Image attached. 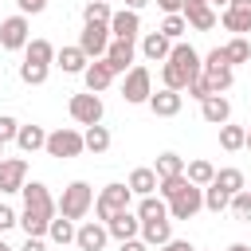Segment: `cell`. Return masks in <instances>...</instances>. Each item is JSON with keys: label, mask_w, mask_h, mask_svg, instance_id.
Instances as JSON below:
<instances>
[{"label": "cell", "mask_w": 251, "mask_h": 251, "mask_svg": "<svg viewBox=\"0 0 251 251\" xmlns=\"http://www.w3.org/2000/svg\"><path fill=\"white\" fill-rule=\"evenodd\" d=\"M145 4H149V0H126V8H129V12H141Z\"/></svg>", "instance_id": "cell-50"}, {"label": "cell", "mask_w": 251, "mask_h": 251, "mask_svg": "<svg viewBox=\"0 0 251 251\" xmlns=\"http://www.w3.org/2000/svg\"><path fill=\"white\" fill-rule=\"evenodd\" d=\"M133 55H137L133 39H110V47H106V63L114 67V75L133 71Z\"/></svg>", "instance_id": "cell-12"}, {"label": "cell", "mask_w": 251, "mask_h": 251, "mask_svg": "<svg viewBox=\"0 0 251 251\" xmlns=\"http://www.w3.org/2000/svg\"><path fill=\"white\" fill-rule=\"evenodd\" d=\"M137 220H141V224H145V220H169V204H165L161 196H141Z\"/></svg>", "instance_id": "cell-29"}, {"label": "cell", "mask_w": 251, "mask_h": 251, "mask_svg": "<svg viewBox=\"0 0 251 251\" xmlns=\"http://www.w3.org/2000/svg\"><path fill=\"white\" fill-rule=\"evenodd\" d=\"M31 43V35H27V16H8L4 24H0V47L4 51H24Z\"/></svg>", "instance_id": "cell-8"}, {"label": "cell", "mask_w": 251, "mask_h": 251, "mask_svg": "<svg viewBox=\"0 0 251 251\" xmlns=\"http://www.w3.org/2000/svg\"><path fill=\"white\" fill-rule=\"evenodd\" d=\"M157 251H196V247H192L188 239H169V243H165V247H157Z\"/></svg>", "instance_id": "cell-47"}, {"label": "cell", "mask_w": 251, "mask_h": 251, "mask_svg": "<svg viewBox=\"0 0 251 251\" xmlns=\"http://www.w3.org/2000/svg\"><path fill=\"white\" fill-rule=\"evenodd\" d=\"M47 235H51V243L67 247V243H75L78 227H75V220H67V216H55V220H51V227H47Z\"/></svg>", "instance_id": "cell-27"}, {"label": "cell", "mask_w": 251, "mask_h": 251, "mask_svg": "<svg viewBox=\"0 0 251 251\" xmlns=\"http://www.w3.org/2000/svg\"><path fill=\"white\" fill-rule=\"evenodd\" d=\"M141 239L149 247H165L173 239V220H145L141 224Z\"/></svg>", "instance_id": "cell-22"}, {"label": "cell", "mask_w": 251, "mask_h": 251, "mask_svg": "<svg viewBox=\"0 0 251 251\" xmlns=\"http://www.w3.org/2000/svg\"><path fill=\"white\" fill-rule=\"evenodd\" d=\"M16 4H20V16H27V12L35 16V12H43V8H47V0H16Z\"/></svg>", "instance_id": "cell-45"}, {"label": "cell", "mask_w": 251, "mask_h": 251, "mask_svg": "<svg viewBox=\"0 0 251 251\" xmlns=\"http://www.w3.org/2000/svg\"><path fill=\"white\" fill-rule=\"evenodd\" d=\"M90 208H94V188H90L86 180H71V184L63 188V196H59V216L82 220Z\"/></svg>", "instance_id": "cell-2"}, {"label": "cell", "mask_w": 251, "mask_h": 251, "mask_svg": "<svg viewBox=\"0 0 251 251\" xmlns=\"http://www.w3.org/2000/svg\"><path fill=\"white\" fill-rule=\"evenodd\" d=\"M55 200H51V192H47V184H39V180H31V184H24V212H20V227L27 231V235H47V227H51V220H55Z\"/></svg>", "instance_id": "cell-1"}, {"label": "cell", "mask_w": 251, "mask_h": 251, "mask_svg": "<svg viewBox=\"0 0 251 251\" xmlns=\"http://www.w3.org/2000/svg\"><path fill=\"white\" fill-rule=\"evenodd\" d=\"M157 184H161V180H157V173H153V169H145V165L129 173V192H133V196H153V192H157Z\"/></svg>", "instance_id": "cell-25"}, {"label": "cell", "mask_w": 251, "mask_h": 251, "mask_svg": "<svg viewBox=\"0 0 251 251\" xmlns=\"http://www.w3.org/2000/svg\"><path fill=\"white\" fill-rule=\"evenodd\" d=\"M180 106H184V94H180V90H165V86H161V90L149 98V110H153L157 118H176Z\"/></svg>", "instance_id": "cell-16"}, {"label": "cell", "mask_w": 251, "mask_h": 251, "mask_svg": "<svg viewBox=\"0 0 251 251\" xmlns=\"http://www.w3.org/2000/svg\"><path fill=\"white\" fill-rule=\"evenodd\" d=\"M82 141H86L90 153H106V149H110V129H106V126H90V129L82 133Z\"/></svg>", "instance_id": "cell-35"}, {"label": "cell", "mask_w": 251, "mask_h": 251, "mask_svg": "<svg viewBox=\"0 0 251 251\" xmlns=\"http://www.w3.org/2000/svg\"><path fill=\"white\" fill-rule=\"evenodd\" d=\"M16 133H20V122L8 118V114H0V141H16Z\"/></svg>", "instance_id": "cell-43"}, {"label": "cell", "mask_w": 251, "mask_h": 251, "mask_svg": "<svg viewBox=\"0 0 251 251\" xmlns=\"http://www.w3.org/2000/svg\"><path fill=\"white\" fill-rule=\"evenodd\" d=\"M231 216L239 220V224H251V192L243 188L239 196H231Z\"/></svg>", "instance_id": "cell-41"}, {"label": "cell", "mask_w": 251, "mask_h": 251, "mask_svg": "<svg viewBox=\"0 0 251 251\" xmlns=\"http://www.w3.org/2000/svg\"><path fill=\"white\" fill-rule=\"evenodd\" d=\"M141 55L149 63H165L173 55V39H165L161 31H149V35H141Z\"/></svg>", "instance_id": "cell-19"}, {"label": "cell", "mask_w": 251, "mask_h": 251, "mask_svg": "<svg viewBox=\"0 0 251 251\" xmlns=\"http://www.w3.org/2000/svg\"><path fill=\"white\" fill-rule=\"evenodd\" d=\"M220 145H224L227 153L247 149V129H243V126H220Z\"/></svg>", "instance_id": "cell-31"}, {"label": "cell", "mask_w": 251, "mask_h": 251, "mask_svg": "<svg viewBox=\"0 0 251 251\" xmlns=\"http://www.w3.org/2000/svg\"><path fill=\"white\" fill-rule=\"evenodd\" d=\"M184 20H188V27H196V31H212L216 27V12H212V4H204V0H184V12H180Z\"/></svg>", "instance_id": "cell-14"}, {"label": "cell", "mask_w": 251, "mask_h": 251, "mask_svg": "<svg viewBox=\"0 0 251 251\" xmlns=\"http://www.w3.org/2000/svg\"><path fill=\"white\" fill-rule=\"evenodd\" d=\"M55 63H59L67 75H82V71L90 67V59H86V51H82L78 43H75V47H59V51H55Z\"/></svg>", "instance_id": "cell-21"}, {"label": "cell", "mask_w": 251, "mask_h": 251, "mask_svg": "<svg viewBox=\"0 0 251 251\" xmlns=\"http://www.w3.org/2000/svg\"><path fill=\"white\" fill-rule=\"evenodd\" d=\"M247 149H251V129H247Z\"/></svg>", "instance_id": "cell-55"}, {"label": "cell", "mask_w": 251, "mask_h": 251, "mask_svg": "<svg viewBox=\"0 0 251 251\" xmlns=\"http://www.w3.org/2000/svg\"><path fill=\"white\" fill-rule=\"evenodd\" d=\"M184 31H188V20H184V16H165V24H161V35H165V39L180 43Z\"/></svg>", "instance_id": "cell-39"}, {"label": "cell", "mask_w": 251, "mask_h": 251, "mask_svg": "<svg viewBox=\"0 0 251 251\" xmlns=\"http://www.w3.org/2000/svg\"><path fill=\"white\" fill-rule=\"evenodd\" d=\"M212 184H220L227 196H239V192L247 188V180H243L239 169H216V180H212Z\"/></svg>", "instance_id": "cell-28"}, {"label": "cell", "mask_w": 251, "mask_h": 251, "mask_svg": "<svg viewBox=\"0 0 251 251\" xmlns=\"http://www.w3.org/2000/svg\"><path fill=\"white\" fill-rule=\"evenodd\" d=\"M0 251H16V247H8V243H4V239H0Z\"/></svg>", "instance_id": "cell-54"}, {"label": "cell", "mask_w": 251, "mask_h": 251, "mask_svg": "<svg viewBox=\"0 0 251 251\" xmlns=\"http://www.w3.org/2000/svg\"><path fill=\"white\" fill-rule=\"evenodd\" d=\"M157 192H161L165 200H176L180 192H188V176H184V173H180V176H165V180L157 184Z\"/></svg>", "instance_id": "cell-38"}, {"label": "cell", "mask_w": 251, "mask_h": 251, "mask_svg": "<svg viewBox=\"0 0 251 251\" xmlns=\"http://www.w3.org/2000/svg\"><path fill=\"white\" fill-rule=\"evenodd\" d=\"M110 20H114V12H110L106 0H90L82 8V24H110Z\"/></svg>", "instance_id": "cell-34"}, {"label": "cell", "mask_w": 251, "mask_h": 251, "mask_svg": "<svg viewBox=\"0 0 251 251\" xmlns=\"http://www.w3.org/2000/svg\"><path fill=\"white\" fill-rule=\"evenodd\" d=\"M204 4H208V0H204Z\"/></svg>", "instance_id": "cell-58"}, {"label": "cell", "mask_w": 251, "mask_h": 251, "mask_svg": "<svg viewBox=\"0 0 251 251\" xmlns=\"http://www.w3.org/2000/svg\"><path fill=\"white\" fill-rule=\"evenodd\" d=\"M78 47L86 51V59H106V47H110V24H82Z\"/></svg>", "instance_id": "cell-7"}, {"label": "cell", "mask_w": 251, "mask_h": 251, "mask_svg": "<svg viewBox=\"0 0 251 251\" xmlns=\"http://www.w3.org/2000/svg\"><path fill=\"white\" fill-rule=\"evenodd\" d=\"M247 192H251V184H247Z\"/></svg>", "instance_id": "cell-57"}, {"label": "cell", "mask_w": 251, "mask_h": 251, "mask_svg": "<svg viewBox=\"0 0 251 251\" xmlns=\"http://www.w3.org/2000/svg\"><path fill=\"white\" fill-rule=\"evenodd\" d=\"M24 184H27V161L0 157V192H24Z\"/></svg>", "instance_id": "cell-9"}, {"label": "cell", "mask_w": 251, "mask_h": 251, "mask_svg": "<svg viewBox=\"0 0 251 251\" xmlns=\"http://www.w3.org/2000/svg\"><path fill=\"white\" fill-rule=\"evenodd\" d=\"M204 208V188L188 184V192H180L176 200H169V220H192Z\"/></svg>", "instance_id": "cell-11"}, {"label": "cell", "mask_w": 251, "mask_h": 251, "mask_svg": "<svg viewBox=\"0 0 251 251\" xmlns=\"http://www.w3.org/2000/svg\"><path fill=\"white\" fill-rule=\"evenodd\" d=\"M106 231H110L118 243H126V239H137V235H141V220H137V212H122V216H114V220L106 224Z\"/></svg>", "instance_id": "cell-18"}, {"label": "cell", "mask_w": 251, "mask_h": 251, "mask_svg": "<svg viewBox=\"0 0 251 251\" xmlns=\"http://www.w3.org/2000/svg\"><path fill=\"white\" fill-rule=\"evenodd\" d=\"M24 63H39V67H51V59H55V47L47 43V39H31L27 47H24Z\"/></svg>", "instance_id": "cell-30"}, {"label": "cell", "mask_w": 251, "mask_h": 251, "mask_svg": "<svg viewBox=\"0 0 251 251\" xmlns=\"http://www.w3.org/2000/svg\"><path fill=\"white\" fill-rule=\"evenodd\" d=\"M118 251H149V243H145V239L137 235V239H126V243H122Z\"/></svg>", "instance_id": "cell-48"}, {"label": "cell", "mask_w": 251, "mask_h": 251, "mask_svg": "<svg viewBox=\"0 0 251 251\" xmlns=\"http://www.w3.org/2000/svg\"><path fill=\"white\" fill-rule=\"evenodd\" d=\"M82 149H86V141H82V133L71 129V126H59V129L47 133V153H51V157H78Z\"/></svg>", "instance_id": "cell-4"}, {"label": "cell", "mask_w": 251, "mask_h": 251, "mask_svg": "<svg viewBox=\"0 0 251 251\" xmlns=\"http://www.w3.org/2000/svg\"><path fill=\"white\" fill-rule=\"evenodd\" d=\"M20 251H47V243H43V235H27V243Z\"/></svg>", "instance_id": "cell-49"}, {"label": "cell", "mask_w": 251, "mask_h": 251, "mask_svg": "<svg viewBox=\"0 0 251 251\" xmlns=\"http://www.w3.org/2000/svg\"><path fill=\"white\" fill-rule=\"evenodd\" d=\"M224 51H227V63H231V67L251 59V43H247V35H231V39L224 43Z\"/></svg>", "instance_id": "cell-33"}, {"label": "cell", "mask_w": 251, "mask_h": 251, "mask_svg": "<svg viewBox=\"0 0 251 251\" xmlns=\"http://www.w3.org/2000/svg\"><path fill=\"white\" fill-rule=\"evenodd\" d=\"M82 82H86L90 94H102V90L114 82V67H110L106 59H90V67L82 71Z\"/></svg>", "instance_id": "cell-15"}, {"label": "cell", "mask_w": 251, "mask_h": 251, "mask_svg": "<svg viewBox=\"0 0 251 251\" xmlns=\"http://www.w3.org/2000/svg\"><path fill=\"white\" fill-rule=\"evenodd\" d=\"M208 4H216V8H220V4H224V8H227V4H231V0H208Z\"/></svg>", "instance_id": "cell-53"}, {"label": "cell", "mask_w": 251, "mask_h": 251, "mask_svg": "<svg viewBox=\"0 0 251 251\" xmlns=\"http://www.w3.org/2000/svg\"><path fill=\"white\" fill-rule=\"evenodd\" d=\"M137 31H141V16L137 12H129V8L114 12V20H110V35L114 39H137Z\"/></svg>", "instance_id": "cell-17"}, {"label": "cell", "mask_w": 251, "mask_h": 251, "mask_svg": "<svg viewBox=\"0 0 251 251\" xmlns=\"http://www.w3.org/2000/svg\"><path fill=\"white\" fill-rule=\"evenodd\" d=\"M12 224H20V216H16V212H12L8 204H0V231H8Z\"/></svg>", "instance_id": "cell-44"}, {"label": "cell", "mask_w": 251, "mask_h": 251, "mask_svg": "<svg viewBox=\"0 0 251 251\" xmlns=\"http://www.w3.org/2000/svg\"><path fill=\"white\" fill-rule=\"evenodd\" d=\"M0 153H4V141H0Z\"/></svg>", "instance_id": "cell-56"}, {"label": "cell", "mask_w": 251, "mask_h": 251, "mask_svg": "<svg viewBox=\"0 0 251 251\" xmlns=\"http://www.w3.org/2000/svg\"><path fill=\"white\" fill-rule=\"evenodd\" d=\"M16 145H20L24 153L47 149V129H43V126H20V133H16Z\"/></svg>", "instance_id": "cell-24"}, {"label": "cell", "mask_w": 251, "mask_h": 251, "mask_svg": "<svg viewBox=\"0 0 251 251\" xmlns=\"http://www.w3.org/2000/svg\"><path fill=\"white\" fill-rule=\"evenodd\" d=\"M106 239H110V231H106V224H102V220H86V224L78 227V235H75L78 251H102V247H106Z\"/></svg>", "instance_id": "cell-13"}, {"label": "cell", "mask_w": 251, "mask_h": 251, "mask_svg": "<svg viewBox=\"0 0 251 251\" xmlns=\"http://www.w3.org/2000/svg\"><path fill=\"white\" fill-rule=\"evenodd\" d=\"M200 118H204L208 126H227V118H231V102H227L224 94L204 98V102H200Z\"/></svg>", "instance_id": "cell-20"}, {"label": "cell", "mask_w": 251, "mask_h": 251, "mask_svg": "<svg viewBox=\"0 0 251 251\" xmlns=\"http://www.w3.org/2000/svg\"><path fill=\"white\" fill-rule=\"evenodd\" d=\"M153 173H157V180H165V176H180V173H184V157H176V153H161L157 165H153Z\"/></svg>", "instance_id": "cell-32"}, {"label": "cell", "mask_w": 251, "mask_h": 251, "mask_svg": "<svg viewBox=\"0 0 251 251\" xmlns=\"http://www.w3.org/2000/svg\"><path fill=\"white\" fill-rule=\"evenodd\" d=\"M165 63H173V67H180V75L192 82V78H200L204 75V59L188 47V43H173V55L165 59Z\"/></svg>", "instance_id": "cell-10"}, {"label": "cell", "mask_w": 251, "mask_h": 251, "mask_svg": "<svg viewBox=\"0 0 251 251\" xmlns=\"http://www.w3.org/2000/svg\"><path fill=\"white\" fill-rule=\"evenodd\" d=\"M227 251H251V247H247V243H231Z\"/></svg>", "instance_id": "cell-52"}, {"label": "cell", "mask_w": 251, "mask_h": 251, "mask_svg": "<svg viewBox=\"0 0 251 251\" xmlns=\"http://www.w3.org/2000/svg\"><path fill=\"white\" fill-rule=\"evenodd\" d=\"M220 67H231V63H227V51H224V47H212V51L204 55V71H220Z\"/></svg>", "instance_id": "cell-42"}, {"label": "cell", "mask_w": 251, "mask_h": 251, "mask_svg": "<svg viewBox=\"0 0 251 251\" xmlns=\"http://www.w3.org/2000/svg\"><path fill=\"white\" fill-rule=\"evenodd\" d=\"M184 176H188V184L208 188V184L216 180V165H212V161H204V157H196V161H188V165H184Z\"/></svg>", "instance_id": "cell-23"}, {"label": "cell", "mask_w": 251, "mask_h": 251, "mask_svg": "<svg viewBox=\"0 0 251 251\" xmlns=\"http://www.w3.org/2000/svg\"><path fill=\"white\" fill-rule=\"evenodd\" d=\"M122 98L126 102H145L149 106V98H153V78H149V67H133V71H126V82H122Z\"/></svg>", "instance_id": "cell-5"}, {"label": "cell", "mask_w": 251, "mask_h": 251, "mask_svg": "<svg viewBox=\"0 0 251 251\" xmlns=\"http://www.w3.org/2000/svg\"><path fill=\"white\" fill-rule=\"evenodd\" d=\"M204 208H208V212H224V208H231V196H227L220 184H208V188H204Z\"/></svg>", "instance_id": "cell-36"}, {"label": "cell", "mask_w": 251, "mask_h": 251, "mask_svg": "<svg viewBox=\"0 0 251 251\" xmlns=\"http://www.w3.org/2000/svg\"><path fill=\"white\" fill-rule=\"evenodd\" d=\"M71 118L78 122V126H102V98L98 94H71Z\"/></svg>", "instance_id": "cell-6"}, {"label": "cell", "mask_w": 251, "mask_h": 251, "mask_svg": "<svg viewBox=\"0 0 251 251\" xmlns=\"http://www.w3.org/2000/svg\"><path fill=\"white\" fill-rule=\"evenodd\" d=\"M161 82H165V90H188V78L173 63H161Z\"/></svg>", "instance_id": "cell-37"}, {"label": "cell", "mask_w": 251, "mask_h": 251, "mask_svg": "<svg viewBox=\"0 0 251 251\" xmlns=\"http://www.w3.org/2000/svg\"><path fill=\"white\" fill-rule=\"evenodd\" d=\"M129 184H106L98 196H94V216L102 220V224H110L114 216H122V212H129Z\"/></svg>", "instance_id": "cell-3"}, {"label": "cell", "mask_w": 251, "mask_h": 251, "mask_svg": "<svg viewBox=\"0 0 251 251\" xmlns=\"http://www.w3.org/2000/svg\"><path fill=\"white\" fill-rule=\"evenodd\" d=\"M47 71H51V67H39V63H24V67H20V78H24L27 86H43V82H47Z\"/></svg>", "instance_id": "cell-40"}, {"label": "cell", "mask_w": 251, "mask_h": 251, "mask_svg": "<svg viewBox=\"0 0 251 251\" xmlns=\"http://www.w3.org/2000/svg\"><path fill=\"white\" fill-rule=\"evenodd\" d=\"M220 24H224L231 35H247V31H251V8H224Z\"/></svg>", "instance_id": "cell-26"}, {"label": "cell", "mask_w": 251, "mask_h": 251, "mask_svg": "<svg viewBox=\"0 0 251 251\" xmlns=\"http://www.w3.org/2000/svg\"><path fill=\"white\" fill-rule=\"evenodd\" d=\"M227 8H251V0H231Z\"/></svg>", "instance_id": "cell-51"}, {"label": "cell", "mask_w": 251, "mask_h": 251, "mask_svg": "<svg viewBox=\"0 0 251 251\" xmlns=\"http://www.w3.org/2000/svg\"><path fill=\"white\" fill-rule=\"evenodd\" d=\"M161 8H165V16H180L184 12V0H157Z\"/></svg>", "instance_id": "cell-46"}]
</instances>
